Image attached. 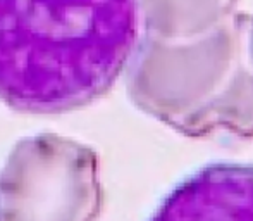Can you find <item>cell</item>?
Here are the masks:
<instances>
[{
  "instance_id": "obj_1",
  "label": "cell",
  "mask_w": 253,
  "mask_h": 221,
  "mask_svg": "<svg viewBox=\"0 0 253 221\" xmlns=\"http://www.w3.org/2000/svg\"><path fill=\"white\" fill-rule=\"evenodd\" d=\"M138 38L134 0H0V101L31 114L91 104Z\"/></svg>"
},
{
  "instance_id": "obj_2",
  "label": "cell",
  "mask_w": 253,
  "mask_h": 221,
  "mask_svg": "<svg viewBox=\"0 0 253 221\" xmlns=\"http://www.w3.org/2000/svg\"><path fill=\"white\" fill-rule=\"evenodd\" d=\"M248 26L250 16L236 12L200 37L141 35L126 67L133 104L184 137H253Z\"/></svg>"
},
{
  "instance_id": "obj_3",
  "label": "cell",
  "mask_w": 253,
  "mask_h": 221,
  "mask_svg": "<svg viewBox=\"0 0 253 221\" xmlns=\"http://www.w3.org/2000/svg\"><path fill=\"white\" fill-rule=\"evenodd\" d=\"M102 206L97 152L73 138H23L0 171V221H97Z\"/></svg>"
},
{
  "instance_id": "obj_4",
  "label": "cell",
  "mask_w": 253,
  "mask_h": 221,
  "mask_svg": "<svg viewBox=\"0 0 253 221\" xmlns=\"http://www.w3.org/2000/svg\"><path fill=\"white\" fill-rule=\"evenodd\" d=\"M150 221H253V166L202 167L167 195Z\"/></svg>"
},
{
  "instance_id": "obj_5",
  "label": "cell",
  "mask_w": 253,
  "mask_h": 221,
  "mask_svg": "<svg viewBox=\"0 0 253 221\" xmlns=\"http://www.w3.org/2000/svg\"><path fill=\"white\" fill-rule=\"evenodd\" d=\"M143 35L166 40L200 37L238 12L240 0H134Z\"/></svg>"
},
{
  "instance_id": "obj_6",
  "label": "cell",
  "mask_w": 253,
  "mask_h": 221,
  "mask_svg": "<svg viewBox=\"0 0 253 221\" xmlns=\"http://www.w3.org/2000/svg\"><path fill=\"white\" fill-rule=\"evenodd\" d=\"M248 51L253 60V16H250V26H248Z\"/></svg>"
}]
</instances>
